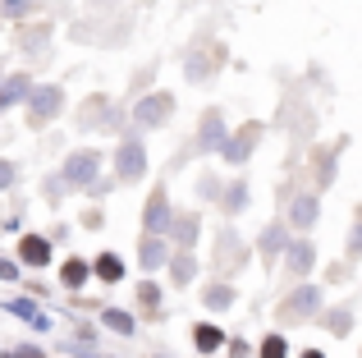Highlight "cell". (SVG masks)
I'll list each match as a JSON object with an SVG mask.
<instances>
[{
  "mask_svg": "<svg viewBox=\"0 0 362 358\" xmlns=\"http://www.w3.org/2000/svg\"><path fill=\"white\" fill-rule=\"evenodd\" d=\"M83 280H88V262H64V285H83Z\"/></svg>",
  "mask_w": 362,
  "mask_h": 358,
  "instance_id": "cell-7",
  "label": "cell"
},
{
  "mask_svg": "<svg viewBox=\"0 0 362 358\" xmlns=\"http://www.w3.org/2000/svg\"><path fill=\"white\" fill-rule=\"evenodd\" d=\"M165 110H170V97H156V101H147V106L138 110V120L142 125H156V120H165Z\"/></svg>",
  "mask_w": 362,
  "mask_h": 358,
  "instance_id": "cell-3",
  "label": "cell"
},
{
  "mask_svg": "<svg viewBox=\"0 0 362 358\" xmlns=\"http://www.w3.org/2000/svg\"><path fill=\"white\" fill-rule=\"evenodd\" d=\"M0 276H9V280H14V267H9V262H0Z\"/></svg>",
  "mask_w": 362,
  "mask_h": 358,
  "instance_id": "cell-15",
  "label": "cell"
},
{
  "mask_svg": "<svg viewBox=\"0 0 362 358\" xmlns=\"http://www.w3.org/2000/svg\"><path fill=\"white\" fill-rule=\"evenodd\" d=\"M160 207H165V197H151V212H147V225H160V221H165V212H160Z\"/></svg>",
  "mask_w": 362,
  "mask_h": 358,
  "instance_id": "cell-11",
  "label": "cell"
},
{
  "mask_svg": "<svg viewBox=\"0 0 362 358\" xmlns=\"http://www.w3.org/2000/svg\"><path fill=\"white\" fill-rule=\"evenodd\" d=\"M92 166H97V156H92V152L74 156V161H69V179H74V184H78V179H92Z\"/></svg>",
  "mask_w": 362,
  "mask_h": 358,
  "instance_id": "cell-4",
  "label": "cell"
},
{
  "mask_svg": "<svg viewBox=\"0 0 362 358\" xmlns=\"http://www.w3.org/2000/svg\"><path fill=\"white\" fill-rule=\"evenodd\" d=\"M55 106H60V92H55V88H46V92H37V106H33V110H37V120H42V115H51V110H55Z\"/></svg>",
  "mask_w": 362,
  "mask_h": 358,
  "instance_id": "cell-6",
  "label": "cell"
},
{
  "mask_svg": "<svg viewBox=\"0 0 362 358\" xmlns=\"http://www.w3.org/2000/svg\"><path fill=\"white\" fill-rule=\"evenodd\" d=\"M46 258H51V243L37 239V234H28V239H23V262H33V267H46Z\"/></svg>",
  "mask_w": 362,
  "mask_h": 358,
  "instance_id": "cell-2",
  "label": "cell"
},
{
  "mask_svg": "<svg viewBox=\"0 0 362 358\" xmlns=\"http://www.w3.org/2000/svg\"><path fill=\"white\" fill-rule=\"evenodd\" d=\"M119 166H124V179H133V175H138L142 171V152H138V147H124V152H119Z\"/></svg>",
  "mask_w": 362,
  "mask_h": 358,
  "instance_id": "cell-5",
  "label": "cell"
},
{
  "mask_svg": "<svg viewBox=\"0 0 362 358\" xmlns=\"http://www.w3.org/2000/svg\"><path fill=\"white\" fill-rule=\"evenodd\" d=\"M106 322L115 326V331H133V326H129V317H124V313H106Z\"/></svg>",
  "mask_w": 362,
  "mask_h": 358,
  "instance_id": "cell-12",
  "label": "cell"
},
{
  "mask_svg": "<svg viewBox=\"0 0 362 358\" xmlns=\"http://www.w3.org/2000/svg\"><path fill=\"white\" fill-rule=\"evenodd\" d=\"M5 179H9V166H0V184H5Z\"/></svg>",
  "mask_w": 362,
  "mask_h": 358,
  "instance_id": "cell-17",
  "label": "cell"
},
{
  "mask_svg": "<svg viewBox=\"0 0 362 358\" xmlns=\"http://www.w3.org/2000/svg\"><path fill=\"white\" fill-rule=\"evenodd\" d=\"M293 221H303V225H308V221H312V202H298V212H293Z\"/></svg>",
  "mask_w": 362,
  "mask_h": 358,
  "instance_id": "cell-14",
  "label": "cell"
},
{
  "mask_svg": "<svg viewBox=\"0 0 362 358\" xmlns=\"http://www.w3.org/2000/svg\"><path fill=\"white\" fill-rule=\"evenodd\" d=\"M284 354H289V350H284V340H280V335H271V340L262 345V358H284Z\"/></svg>",
  "mask_w": 362,
  "mask_h": 358,
  "instance_id": "cell-10",
  "label": "cell"
},
{
  "mask_svg": "<svg viewBox=\"0 0 362 358\" xmlns=\"http://www.w3.org/2000/svg\"><path fill=\"white\" fill-rule=\"evenodd\" d=\"M308 358H321V354H308Z\"/></svg>",
  "mask_w": 362,
  "mask_h": 358,
  "instance_id": "cell-18",
  "label": "cell"
},
{
  "mask_svg": "<svg viewBox=\"0 0 362 358\" xmlns=\"http://www.w3.org/2000/svg\"><path fill=\"white\" fill-rule=\"evenodd\" d=\"M312 304H317V289H298V294H293V299H289V304H284V308H280V317H289V322H303V317H298V313H308V308H312Z\"/></svg>",
  "mask_w": 362,
  "mask_h": 358,
  "instance_id": "cell-1",
  "label": "cell"
},
{
  "mask_svg": "<svg viewBox=\"0 0 362 358\" xmlns=\"http://www.w3.org/2000/svg\"><path fill=\"white\" fill-rule=\"evenodd\" d=\"M308 262H312V253H308V248H293V271H303Z\"/></svg>",
  "mask_w": 362,
  "mask_h": 358,
  "instance_id": "cell-13",
  "label": "cell"
},
{
  "mask_svg": "<svg viewBox=\"0 0 362 358\" xmlns=\"http://www.w3.org/2000/svg\"><path fill=\"white\" fill-rule=\"evenodd\" d=\"M197 345H202V350H216V345H221V331H216V326H197Z\"/></svg>",
  "mask_w": 362,
  "mask_h": 358,
  "instance_id": "cell-9",
  "label": "cell"
},
{
  "mask_svg": "<svg viewBox=\"0 0 362 358\" xmlns=\"http://www.w3.org/2000/svg\"><path fill=\"white\" fill-rule=\"evenodd\" d=\"M14 358H37V350H18V354H14Z\"/></svg>",
  "mask_w": 362,
  "mask_h": 358,
  "instance_id": "cell-16",
  "label": "cell"
},
{
  "mask_svg": "<svg viewBox=\"0 0 362 358\" xmlns=\"http://www.w3.org/2000/svg\"><path fill=\"white\" fill-rule=\"evenodd\" d=\"M97 276H101V280H119V276H124V267H119V258H110V253H106V258H101V262H97Z\"/></svg>",
  "mask_w": 362,
  "mask_h": 358,
  "instance_id": "cell-8",
  "label": "cell"
}]
</instances>
